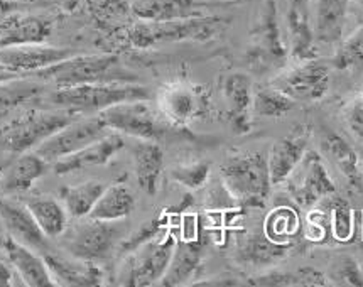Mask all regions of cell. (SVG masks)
<instances>
[{"mask_svg": "<svg viewBox=\"0 0 363 287\" xmlns=\"http://www.w3.org/2000/svg\"><path fill=\"white\" fill-rule=\"evenodd\" d=\"M39 81L68 88L88 83H135L137 77L125 69L115 55H73L60 63L30 73Z\"/></svg>", "mask_w": 363, "mask_h": 287, "instance_id": "1", "label": "cell"}, {"mask_svg": "<svg viewBox=\"0 0 363 287\" xmlns=\"http://www.w3.org/2000/svg\"><path fill=\"white\" fill-rule=\"evenodd\" d=\"M72 108L38 110L30 108L14 115L0 125V147L22 154L36 149L43 140L82 117Z\"/></svg>", "mask_w": 363, "mask_h": 287, "instance_id": "2", "label": "cell"}, {"mask_svg": "<svg viewBox=\"0 0 363 287\" xmlns=\"http://www.w3.org/2000/svg\"><path fill=\"white\" fill-rule=\"evenodd\" d=\"M230 19L218 14L191 17V19L145 22L132 26L127 33L128 43L139 50H147L154 44L181 41H210L228 26Z\"/></svg>", "mask_w": 363, "mask_h": 287, "instance_id": "3", "label": "cell"}, {"mask_svg": "<svg viewBox=\"0 0 363 287\" xmlns=\"http://www.w3.org/2000/svg\"><path fill=\"white\" fill-rule=\"evenodd\" d=\"M220 179L230 196L245 206H262L272 186L267 157L262 152L230 156L220 166Z\"/></svg>", "mask_w": 363, "mask_h": 287, "instance_id": "4", "label": "cell"}, {"mask_svg": "<svg viewBox=\"0 0 363 287\" xmlns=\"http://www.w3.org/2000/svg\"><path fill=\"white\" fill-rule=\"evenodd\" d=\"M149 99L150 94L147 88L135 83H88V85L57 88L50 100L56 107L86 113L101 112L125 101Z\"/></svg>", "mask_w": 363, "mask_h": 287, "instance_id": "5", "label": "cell"}, {"mask_svg": "<svg viewBox=\"0 0 363 287\" xmlns=\"http://www.w3.org/2000/svg\"><path fill=\"white\" fill-rule=\"evenodd\" d=\"M123 230L118 222H104L88 216L85 222H78L72 228L66 227L61 235V245L73 257L88 262H104L122 242Z\"/></svg>", "mask_w": 363, "mask_h": 287, "instance_id": "6", "label": "cell"}, {"mask_svg": "<svg viewBox=\"0 0 363 287\" xmlns=\"http://www.w3.org/2000/svg\"><path fill=\"white\" fill-rule=\"evenodd\" d=\"M99 117L112 132L159 142L167 134V125L147 105V100H134L113 105L99 112Z\"/></svg>", "mask_w": 363, "mask_h": 287, "instance_id": "7", "label": "cell"}, {"mask_svg": "<svg viewBox=\"0 0 363 287\" xmlns=\"http://www.w3.org/2000/svg\"><path fill=\"white\" fill-rule=\"evenodd\" d=\"M176 238L172 235H159L145 242L139 249L130 252L127 260L122 284L132 287H149L159 284L169 266Z\"/></svg>", "mask_w": 363, "mask_h": 287, "instance_id": "8", "label": "cell"}, {"mask_svg": "<svg viewBox=\"0 0 363 287\" xmlns=\"http://www.w3.org/2000/svg\"><path fill=\"white\" fill-rule=\"evenodd\" d=\"M159 110L172 127H188L210 110V94L205 86L188 81L169 83L159 91Z\"/></svg>", "mask_w": 363, "mask_h": 287, "instance_id": "9", "label": "cell"}, {"mask_svg": "<svg viewBox=\"0 0 363 287\" xmlns=\"http://www.w3.org/2000/svg\"><path fill=\"white\" fill-rule=\"evenodd\" d=\"M110 132L112 130L105 125V122L101 120L99 115L91 118H83V120L78 118V120L68 123L63 129L57 130L56 134L48 137L46 140H43L34 152L39 154L46 162L52 164V162L86 147L88 144L95 142V140L101 139Z\"/></svg>", "mask_w": 363, "mask_h": 287, "instance_id": "10", "label": "cell"}, {"mask_svg": "<svg viewBox=\"0 0 363 287\" xmlns=\"http://www.w3.org/2000/svg\"><path fill=\"white\" fill-rule=\"evenodd\" d=\"M287 191L301 206H313L336 191L333 179L316 152H306L286 179Z\"/></svg>", "mask_w": 363, "mask_h": 287, "instance_id": "11", "label": "cell"}, {"mask_svg": "<svg viewBox=\"0 0 363 287\" xmlns=\"http://www.w3.org/2000/svg\"><path fill=\"white\" fill-rule=\"evenodd\" d=\"M274 86L289 95L294 101H318L328 94L331 85V68L320 60H304L299 66L277 78Z\"/></svg>", "mask_w": 363, "mask_h": 287, "instance_id": "12", "label": "cell"}, {"mask_svg": "<svg viewBox=\"0 0 363 287\" xmlns=\"http://www.w3.org/2000/svg\"><path fill=\"white\" fill-rule=\"evenodd\" d=\"M230 6H233L230 0H135L130 6V12L139 21L166 22L216 14V11Z\"/></svg>", "mask_w": 363, "mask_h": 287, "instance_id": "13", "label": "cell"}, {"mask_svg": "<svg viewBox=\"0 0 363 287\" xmlns=\"http://www.w3.org/2000/svg\"><path fill=\"white\" fill-rule=\"evenodd\" d=\"M73 55H77V51L68 47L44 46V43L0 47V69H6L17 77H28Z\"/></svg>", "mask_w": 363, "mask_h": 287, "instance_id": "14", "label": "cell"}, {"mask_svg": "<svg viewBox=\"0 0 363 287\" xmlns=\"http://www.w3.org/2000/svg\"><path fill=\"white\" fill-rule=\"evenodd\" d=\"M309 139H311V129L308 125H298L286 137L274 142L267 157L272 186L286 183L291 172L296 169V166L306 154Z\"/></svg>", "mask_w": 363, "mask_h": 287, "instance_id": "15", "label": "cell"}, {"mask_svg": "<svg viewBox=\"0 0 363 287\" xmlns=\"http://www.w3.org/2000/svg\"><path fill=\"white\" fill-rule=\"evenodd\" d=\"M43 257L56 286L95 287L104 284V271L96 262H88L73 255L66 257L51 249L43 252Z\"/></svg>", "mask_w": 363, "mask_h": 287, "instance_id": "16", "label": "cell"}, {"mask_svg": "<svg viewBox=\"0 0 363 287\" xmlns=\"http://www.w3.org/2000/svg\"><path fill=\"white\" fill-rule=\"evenodd\" d=\"M291 252L289 242H276L265 233H252L238 244L235 260L243 269L267 271L277 267Z\"/></svg>", "mask_w": 363, "mask_h": 287, "instance_id": "17", "label": "cell"}, {"mask_svg": "<svg viewBox=\"0 0 363 287\" xmlns=\"http://www.w3.org/2000/svg\"><path fill=\"white\" fill-rule=\"evenodd\" d=\"M123 145H125V140H123L122 134L110 132V134L95 140V142L88 144L86 147L79 149V151L52 162V169H55L56 174L63 176L86 169V167L104 166L107 164L115 154L122 151Z\"/></svg>", "mask_w": 363, "mask_h": 287, "instance_id": "18", "label": "cell"}, {"mask_svg": "<svg viewBox=\"0 0 363 287\" xmlns=\"http://www.w3.org/2000/svg\"><path fill=\"white\" fill-rule=\"evenodd\" d=\"M0 220L6 227L9 237H12L14 240L30 247L33 250H38L39 254L50 249L48 237L39 228L38 222L26 205L11 200H0Z\"/></svg>", "mask_w": 363, "mask_h": 287, "instance_id": "19", "label": "cell"}, {"mask_svg": "<svg viewBox=\"0 0 363 287\" xmlns=\"http://www.w3.org/2000/svg\"><path fill=\"white\" fill-rule=\"evenodd\" d=\"M221 95L227 101V117L237 134H245L250 129L252 113V79L245 73H232L221 83Z\"/></svg>", "mask_w": 363, "mask_h": 287, "instance_id": "20", "label": "cell"}, {"mask_svg": "<svg viewBox=\"0 0 363 287\" xmlns=\"http://www.w3.org/2000/svg\"><path fill=\"white\" fill-rule=\"evenodd\" d=\"M208 242L205 238H194V240H176L174 252L166 274L159 281V286L176 287L184 286L193 277L196 276L198 269L201 267L203 259H205Z\"/></svg>", "mask_w": 363, "mask_h": 287, "instance_id": "21", "label": "cell"}, {"mask_svg": "<svg viewBox=\"0 0 363 287\" xmlns=\"http://www.w3.org/2000/svg\"><path fill=\"white\" fill-rule=\"evenodd\" d=\"M6 257L12 267L16 269L17 276L21 277L22 284L29 287H55L50 269L43 255H38L30 247L21 244L12 237L6 238Z\"/></svg>", "mask_w": 363, "mask_h": 287, "instance_id": "22", "label": "cell"}, {"mask_svg": "<svg viewBox=\"0 0 363 287\" xmlns=\"http://www.w3.org/2000/svg\"><path fill=\"white\" fill-rule=\"evenodd\" d=\"M51 21L39 16H19L17 12L0 21V47L19 44H41L50 38Z\"/></svg>", "mask_w": 363, "mask_h": 287, "instance_id": "23", "label": "cell"}, {"mask_svg": "<svg viewBox=\"0 0 363 287\" xmlns=\"http://www.w3.org/2000/svg\"><path fill=\"white\" fill-rule=\"evenodd\" d=\"M48 166L44 159L36 152H22L11 166L4 167L0 179V191L26 193L33 188L39 178L46 174Z\"/></svg>", "mask_w": 363, "mask_h": 287, "instance_id": "24", "label": "cell"}, {"mask_svg": "<svg viewBox=\"0 0 363 287\" xmlns=\"http://www.w3.org/2000/svg\"><path fill=\"white\" fill-rule=\"evenodd\" d=\"M350 0H316L314 6V38L318 43L336 44L342 41Z\"/></svg>", "mask_w": 363, "mask_h": 287, "instance_id": "25", "label": "cell"}, {"mask_svg": "<svg viewBox=\"0 0 363 287\" xmlns=\"http://www.w3.org/2000/svg\"><path fill=\"white\" fill-rule=\"evenodd\" d=\"M164 167V152L154 140L137 139L134 145V169L139 188L144 193L154 194L159 189V178Z\"/></svg>", "mask_w": 363, "mask_h": 287, "instance_id": "26", "label": "cell"}, {"mask_svg": "<svg viewBox=\"0 0 363 287\" xmlns=\"http://www.w3.org/2000/svg\"><path fill=\"white\" fill-rule=\"evenodd\" d=\"M321 147L333 164L338 167L340 172L347 178L353 188H362V169L360 159L355 149L350 145L342 135L335 132H328L321 139Z\"/></svg>", "mask_w": 363, "mask_h": 287, "instance_id": "27", "label": "cell"}, {"mask_svg": "<svg viewBox=\"0 0 363 287\" xmlns=\"http://www.w3.org/2000/svg\"><path fill=\"white\" fill-rule=\"evenodd\" d=\"M249 286L260 287H323L328 286V277L314 267H299L292 272L277 271L276 267L267 269L260 276L250 277Z\"/></svg>", "mask_w": 363, "mask_h": 287, "instance_id": "28", "label": "cell"}, {"mask_svg": "<svg viewBox=\"0 0 363 287\" xmlns=\"http://www.w3.org/2000/svg\"><path fill=\"white\" fill-rule=\"evenodd\" d=\"M134 208V193L123 184H113V186L104 189V193L88 216L95 220H104V222H121V220L127 218Z\"/></svg>", "mask_w": 363, "mask_h": 287, "instance_id": "29", "label": "cell"}, {"mask_svg": "<svg viewBox=\"0 0 363 287\" xmlns=\"http://www.w3.org/2000/svg\"><path fill=\"white\" fill-rule=\"evenodd\" d=\"M39 228L48 238H57L63 235L68 227V211L60 201L51 196H30L26 203Z\"/></svg>", "mask_w": 363, "mask_h": 287, "instance_id": "30", "label": "cell"}, {"mask_svg": "<svg viewBox=\"0 0 363 287\" xmlns=\"http://www.w3.org/2000/svg\"><path fill=\"white\" fill-rule=\"evenodd\" d=\"M257 33L262 41L255 50L260 60L267 57L269 61H279L286 56V47L281 41V34H279L276 0H262V12H260Z\"/></svg>", "mask_w": 363, "mask_h": 287, "instance_id": "31", "label": "cell"}, {"mask_svg": "<svg viewBox=\"0 0 363 287\" xmlns=\"http://www.w3.org/2000/svg\"><path fill=\"white\" fill-rule=\"evenodd\" d=\"M44 86L39 79L19 77L0 83V118L7 117L22 105L30 103L43 95Z\"/></svg>", "mask_w": 363, "mask_h": 287, "instance_id": "32", "label": "cell"}, {"mask_svg": "<svg viewBox=\"0 0 363 287\" xmlns=\"http://www.w3.org/2000/svg\"><path fill=\"white\" fill-rule=\"evenodd\" d=\"M105 184L100 181H86L78 186H65L60 191V200L74 220H83L91 213L93 206L104 193Z\"/></svg>", "mask_w": 363, "mask_h": 287, "instance_id": "33", "label": "cell"}, {"mask_svg": "<svg viewBox=\"0 0 363 287\" xmlns=\"http://www.w3.org/2000/svg\"><path fill=\"white\" fill-rule=\"evenodd\" d=\"M296 101L276 86H264L252 96V115L257 118H281L294 108Z\"/></svg>", "mask_w": 363, "mask_h": 287, "instance_id": "34", "label": "cell"}, {"mask_svg": "<svg viewBox=\"0 0 363 287\" xmlns=\"http://www.w3.org/2000/svg\"><path fill=\"white\" fill-rule=\"evenodd\" d=\"M333 66L340 72H363V24L336 50Z\"/></svg>", "mask_w": 363, "mask_h": 287, "instance_id": "35", "label": "cell"}, {"mask_svg": "<svg viewBox=\"0 0 363 287\" xmlns=\"http://www.w3.org/2000/svg\"><path fill=\"white\" fill-rule=\"evenodd\" d=\"M299 228V218L294 210L281 206L267 216L265 235L276 242H289Z\"/></svg>", "mask_w": 363, "mask_h": 287, "instance_id": "36", "label": "cell"}, {"mask_svg": "<svg viewBox=\"0 0 363 287\" xmlns=\"http://www.w3.org/2000/svg\"><path fill=\"white\" fill-rule=\"evenodd\" d=\"M330 277L328 281H333V284L350 286V287H363V272L358 262L350 255H342L335 259L330 266Z\"/></svg>", "mask_w": 363, "mask_h": 287, "instance_id": "37", "label": "cell"}, {"mask_svg": "<svg viewBox=\"0 0 363 287\" xmlns=\"http://www.w3.org/2000/svg\"><path fill=\"white\" fill-rule=\"evenodd\" d=\"M211 164L206 161L200 162H191V164H183L176 166L174 169H171V178L176 183L183 184L188 189H200L206 184L208 178H210Z\"/></svg>", "mask_w": 363, "mask_h": 287, "instance_id": "38", "label": "cell"}, {"mask_svg": "<svg viewBox=\"0 0 363 287\" xmlns=\"http://www.w3.org/2000/svg\"><path fill=\"white\" fill-rule=\"evenodd\" d=\"M162 233V220H150V222L140 225V228L137 230L132 237L122 240L121 244V254H130L135 249H139L140 245H144L145 242L152 240V238L159 237Z\"/></svg>", "mask_w": 363, "mask_h": 287, "instance_id": "39", "label": "cell"}, {"mask_svg": "<svg viewBox=\"0 0 363 287\" xmlns=\"http://www.w3.org/2000/svg\"><path fill=\"white\" fill-rule=\"evenodd\" d=\"M343 117L348 130L358 139H363V86L345 105Z\"/></svg>", "mask_w": 363, "mask_h": 287, "instance_id": "40", "label": "cell"}, {"mask_svg": "<svg viewBox=\"0 0 363 287\" xmlns=\"http://www.w3.org/2000/svg\"><path fill=\"white\" fill-rule=\"evenodd\" d=\"M330 222L331 227H333L335 235L340 240H345V238L350 237V233H352V215H350L348 206L345 203H336L333 206V215H331Z\"/></svg>", "mask_w": 363, "mask_h": 287, "instance_id": "41", "label": "cell"}, {"mask_svg": "<svg viewBox=\"0 0 363 287\" xmlns=\"http://www.w3.org/2000/svg\"><path fill=\"white\" fill-rule=\"evenodd\" d=\"M91 4L96 14L105 17V19L125 16L130 11L125 0H91Z\"/></svg>", "mask_w": 363, "mask_h": 287, "instance_id": "42", "label": "cell"}, {"mask_svg": "<svg viewBox=\"0 0 363 287\" xmlns=\"http://www.w3.org/2000/svg\"><path fill=\"white\" fill-rule=\"evenodd\" d=\"M16 269L11 266V264H7L6 262H2V260H0V286H14L16 284V279H21L19 276L16 277Z\"/></svg>", "mask_w": 363, "mask_h": 287, "instance_id": "43", "label": "cell"}, {"mask_svg": "<svg viewBox=\"0 0 363 287\" xmlns=\"http://www.w3.org/2000/svg\"><path fill=\"white\" fill-rule=\"evenodd\" d=\"M309 7H311V0H289L291 12H298V14L309 17Z\"/></svg>", "mask_w": 363, "mask_h": 287, "instance_id": "44", "label": "cell"}, {"mask_svg": "<svg viewBox=\"0 0 363 287\" xmlns=\"http://www.w3.org/2000/svg\"><path fill=\"white\" fill-rule=\"evenodd\" d=\"M350 7H353L363 17V0H350Z\"/></svg>", "mask_w": 363, "mask_h": 287, "instance_id": "45", "label": "cell"}, {"mask_svg": "<svg viewBox=\"0 0 363 287\" xmlns=\"http://www.w3.org/2000/svg\"><path fill=\"white\" fill-rule=\"evenodd\" d=\"M14 78H19V77H17V74H14V73L6 72V69H0V83L7 81V79H14Z\"/></svg>", "mask_w": 363, "mask_h": 287, "instance_id": "46", "label": "cell"}, {"mask_svg": "<svg viewBox=\"0 0 363 287\" xmlns=\"http://www.w3.org/2000/svg\"><path fill=\"white\" fill-rule=\"evenodd\" d=\"M6 238L4 235H0V259H2V254L6 255Z\"/></svg>", "mask_w": 363, "mask_h": 287, "instance_id": "47", "label": "cell"}, {"mask_svg": "<svg viewBox=\"0 0 363 287\" xmlns=\"http://www.w3.org/2000/svg\"><path fill=\"white\" fill-rule=\"evenodd\" d=\"M9 2H17V4H34L38 0H9Z\"/></svg>", "mask_w": 363, "mask_h": 287, "instance_id": "48", "label": "cell"}, {"mask_svg": "<svg viewBox=\"0 0 363 287\" xmlns=\"http://www.w3.org/2000/svg\"><path fill=\"white\" fill-rule=\"evenodd\" d=\"M2 172H4V166H0V179H2Z\"/></svg>", "mask_w": 363, "mask_h": 287, "instance_id": "49", "label": "cell"}]
</instances>
